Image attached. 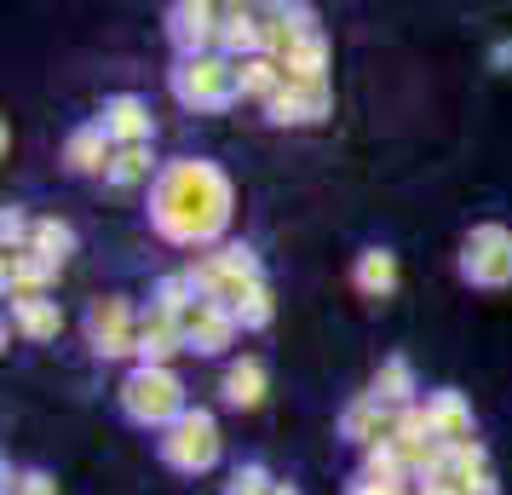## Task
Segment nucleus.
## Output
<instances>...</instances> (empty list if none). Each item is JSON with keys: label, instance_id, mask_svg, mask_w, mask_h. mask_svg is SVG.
I'll return each mask as SVG.
<instances>
[{"label": "nucleus", "instance_id": "f257e3e1", "mask_svg": "<svg viewBox=\"0 0 512 495\" xmlns=\"http://www.w3.org/2000/svg\"><path fill=\"white\" fill-rule=\"evenodd\" d=\"M150 225L167 242H179V248L213 242L231 225V179L213 162H202V156L167 162L156 173V185H150Z\"/></svg>", "mask_w": 512, "mask_h": 495}, {"label": "nucleus", "instance_id": "f03ea898", "mask_svg": "<svg viewBox=\"0 0 512 495\" xmlns=\"http://www.w3.org/2000/svg\"><path fill=\"white\" fill-rule=\"evenodd\" d=\"M121 415L133 426L167 432V426L185 415V386H179V375L173 369H133V375L121 380Z\"/></svg>", "mask_w": 512, "mask_h": 495}, {"label": "nucleus", "instance_id": "7ed1b4c3", "mask_svg": "<svg viewBox=\"0 0 512 495\" xmlns=\"http://www.w3.org/2000/svg\"><path fill=\"white\" fill-rule=\"evenodd\" d=\"M173 98L190 104V110H225L231 98H242V87H236V64L231 58H219V52L179 58V70H173Z\"/></svg>", "mask_w": 512, "mask_h": 495}, {"label": "nucleus", "instance_id": "20e7f679", "mask_svg": "<svg viewBox=\"0 0 512 495\" xmlns=\"http://www.w3.org/2000/svg\"><path fill=\"white\" fill-rule=\"evenodd\" d=\"M162 461L173 472H208L219 461V421H213L208 409H185L162 432Z\"/></svg>", "mask_w": 512, "mask_h": 495}, {"label": "nucleus", "instance_id": "39448f33", "mask_svg": "<svg viewBox=\"0 0 512 495\" xmlns=\"http://www.w3.org/2000/svg\"><path fill=\"white\" fill-rule=\"evenodd\" d=\"M461 277L472 288H507L512 283V231L507 225H478V231H466Z\"/></svg>", "mask_w": 512, "mask_h": 495}, {"label": "nucleus", "instance_id": "423d86ee", "mask_svg": "<svg viewBox=\"0 0 512 495\" xmlns=\"http://www.w3.org/2000/svg\"><path fill=\"white\" fill-rule=\"evenodd\" d=\"M87 346H93L98 357L139 352V323H133V306H127L121 294L93 300V311H87Z\"/></svg>", "mask_w": 512, "mask_h": 495}, {"label": "nucleus", "instance_id": "0eeeda50", "mask_svg": "<svg viewBox=\"0 0 512 495\" xmlns=\"http://www.w3.org/2000/svg\"><path fill=\"white\" fill-rule=\"evenodd\" d=\"M219 6H208V0H179L173 12H167V35H173V47H179V58H202V52L219 41Z\"/></svg>", "mask_w": 512, "mask_h": 495}, {"label": "nucleus", "instance_id": "6e6552de", "mask_svg": "<svg viewBox=\"0 0 512 495\" xmlns=\"http://www.w3.org/2000/svg\"><path fill=\"white\" fill-rule=\"evenodd\" d=\"M190 352L179 317L162 306H150V317H139V369H167V357Z\"/></svg>", "mask_w": 512, "mask_h": 495}, {"label": "nucleus", "instance_id": "1a4fd4ad", "mask_svg": "<svg viewBox=\"0 0 512 495\" xmlns=\"http://www.w3.org/2000/svg\"><path fill=\"white\" fill-rule=\"evenodd\" d=\"M179 329H185V346H190V352H225V346H231V334L242 329V323H236L225 306L196 300V306L179 317Z\"/></svg>", "mask_w": 512, "mask_h": 495}, {"label": "nucleus", "instance_id": "9d476101", "mask_svg": "<svg viewBox=\"0 0 512 495\" xmlns=\"http://www.w3.org/2000/svg\"><path fill=\"white\" fill-rule=\"evenodd\" d=\"M98 127L110 133V144L133 150V144L150 139V104H144V98H133V93L104 98V110H98Z\"/></svg>", "mask_w": 512, "mask_h": 495}, {"label": "nucleus", "instance_id": "9b49d317", "mask_svg": "<svg viewBox=\"0 0 512 495\" xmlns=\"http://www.w3.org/2000/svg\"><path fill=\"white\" fill-rule=\"evenodd\" d=\"M340 432H346L351 444L380 449V444H392V438H397V415L386 409V403L363 398V403H351L346 415H340Z\"/></svg>", "mask_w": 512, "mask_h": 495}, {"label": "nucleus", "instance_id": "f8f14e48", "mask_svg": "<svg viewBox=\"0 0 512 495\" xmlns=\"http://www.w3.org/2000/svg\"><path fill=\"white\" fill-rule=\"evenodd\" d=\"M426 421H432V438H438L443 449L472 444V409H466L461 392H432V403H426Z\"/></svg>", "mask_w": 512, "mask_h": 495}, {"label": "nucleus", "instance_id": "ddd939ff", "mask_svg": "<svg viewBox=\"0 0 512 495\" xmlns=\"http://www.w3.org/2000/svg\"><path fill=\"white\" fill-rule=\"evenodd\" d=\"M110 162H116V150H110V133H104L98 121L75 127L70 144H64V167H70V173H110Z\"/></svg>", "mask_w": 512, "mask_h": 495}, {"label": "nucleus", "instance_id": "4468645a", "mask_svg": "<svg viewBox=\"0 0 512 495\" xmlns=\"http://www.w3.org/2000/svg\"><path fill=\"white\" fill-rule=\"evenodd\" d=\"M351 283H357V294H363V300H386V294L397 288L392 248H363V254H357V271H351Z\"/></svg>", "mask_w": 512, "mask_h": 495}, {"label": "nucleus", "instance_id": "2eb2a0df", "mask_svg": "<svg viewBox=\"0 0 512 495\" xmlns=\"http://www.w3.org/2000/svg\"><path fill=\"white\" fill-rule=\"evenodd\" d=\"M374 403H386V409H409V398H415V369L403 363V357H386L380 369H374V392H369Z\"/></svg>", "mask_w": 512, "mask_h": 495}, {"label": "nucleus", "instance_id": "dca6fc26", "mask_svg": "<svg viewBox=\"0 0 512 495\" xmlns=\"http://www.w3.org/2000/svg\"><path fill=\"white\" fill-rule=\"evenodd\" d=\"M225 403L231 409H259L265 403V363L259 357H242L225 369Z\"/></svg>", "mask_w": 512, "mask_h": 495}, {"label": "nucleus", "instance_id": "f3484780", "mask_svg": "<svg viewBox=\"0 0 512 495\" xmlns=\"http://www.w3.org/2000/svg\"><path fill=\"white\" fill-rule=\"evenodd\" d=\"M52 277V265L47 260H35V254H6V294H12V306L18 300H41V288H47Z\"/></svg>", "mask_w": 512, "mask_h": 495}, {"label": "nucleus", "instance_id": "a211bd4d", "mask_svg": "<svg viewBox=\"0 0 512 495\" xmlns=\"http://www.w3.org/2000/svg\"><path fill=\"white\" fill-rule=\"evenodd\" d=\"M236 87H242V98H265V104H271V98L282 93V64L265 58V52H259V58H242V64H236Z\"/></svg>", "mask_w": 512, "mask_h": 495}, {"label": "nucleus", "instance_id": "6ab92c4d", "mask_svg": "<svg viewBox=\"0 0 512 495\" xmlns=\"http://www.w3.org/2000/svg\"><path fill=\"white\" fill-rule=\"evenodd\" d=\"M70 248H75V231L64 219H35V231H29V254L35 260H47L58 271V265L70 260Z\"/></svg>", "mask_w": 512, "mask_h": 495}, {"label": "nucleus", "instance_id": "aec40b11", "mask_svg": "<svg viewBox=\"0 0 512 495\" xmlns=\"http://www.w3.org/2000/svg\"><path fill=\"white\" fill-rule=\"evenodd\" d=\"M259 12H242V6H231L225 12V29H219V47L225 52H236V64L242 58H259Z\"/></svg>", "mask_w": 512, "mask_h": 495}, {"label": "nucleus", "instance_id": "412c9836", "mask_svg": "<svg viewBox=\"0 0 512 495\" xmlns=\"http://www.w3.org/2000/svg\"><path fill=\"white\" fill-rule=\"evenodd\" d=\"M323 70H328V41L323 35H305L300 52L282 64V81H328Z\"/></svg>", "mask_w": 512, "mask_h": 495}, {"label": "nucleus", "instance_id": "4be33fe9", "mask_svg": "<svg viewBox=\"0 0 512 495\" xmlns=\"http://www.w3.org/2000/svg\"><path fill=\"white\" fill-rule=\"evenodd\" d=\"M12 317H18V329H24L29 340H52V334H58V306H52V300H18Z\"/></svg>", "mask_w": 512, "mask_h": 495}, {"label": "nucleus", "instance_id": "5701e85b", "mask_svg": "<svg viewBox=\"0 0 512 495\" xmlns=\"http://www.w3.org/2000/svg\"><path fill=\"white\" fill-rule=\"evenodd\" d=\"M150 162H156V156H150V144L116 150V162H110V173H104V179H110V185H139V179H150Z\"/></svg>", "mask_w": 512, "mask_h": 495}, {"label": "nucleus", "instance_id": "b1692460", "mask_svg": "<svg viewBox=\"0 0 512 495\" xmlns=\"http://www.w3.org/2000/svg\"><path fill=\"white\" fill-rule=\"evenodd\" d=\"M231 317L242 323V329H265V323H271V288L254 283V288H248V294L231 306Z\"/></svg>", "mask_w": 512, "mask_h": 495}, {"label": "nucleus", "instance_id": "393cba45", "mask_svg": "<svg viewBox=\"0 0 512 495\" xmlns=\"http://www.w3.org/2000/svg\"><path fill=\"white\" fill-rule=\"evenodd\" d=\"M288 87L300 93L305 121H323V116H334V87H328V81H288Z\"/></svg>", "mask_w": 512, "mask_h": 495}, {"label": "nucleus", "instance_id": "a878e982", "mask_svg": "<svg viewBox=\"0 0 512 495\" xmlns=\"http://www.w3.org/2000/svg\"><path fill=\"white\" fill-rule=\"evenodd\" d=\"M271 490H277V484H271V472L265 467H242L231 478V495H271Z\"/></svg>", "mask_w": 512, "mask_h": 495}, {"label": "nucleus", "instance_id": "bb28decb", "mask_svg": "<svg viewBox=\"0 0 512 495\" xmlns=\"http://www.w3.org/2000/svg\"><path fill=\"white\" fill-rule=\"evenodd\" d=\"M12 495H58V484H52L47 472H24V478L12 484Z\"/></svg>", "mask_w": 512, "mask_h": 495}, {"label": "nucleus", "instance_id": "cd10ccee", "mask_svg": "<svg viewBox=\"0 0 512 495\" xmlns=\"http://www.w3.org/2000/svg\"><path fill=\"white\" fill-rule=\"evenodd\" d=\"M351 495H409V484H369V478H357Z\"/></svg>", "mask_w": 512, "mask_h": 495}, {"label": "nucleus", "instance_id": "c85d7f7f", "mask_svg": "<svg viewBox=\"0 0 512 495\" xmlns=\"http://www.w3.org/2000/svg\"><path fill=\"white\" fill-rule=\"evenodd\" d=\"M461 495H495V484H489V472H484V478H472V484H466Z\"/></svg>", "mask_w": 512, "mask_h": 495}, {"label": "nucleus", "instance_id": "c756f323", "mask_svg": "<svg viewBox=\"0 0 512 495\" xmlns=\"http://www.w3.org/2000/svg\"><path fill=\"white\" fill-rule=\"evenodd\" d=\"M495 64H512V41H501V47H495Z\"/></svg>", "mask_w": 512, "mask_h": 495}, {"label": "nucleus", "instance_id": "7c9ffc66", "mask_svg": "<svg viewBox=\"0 0 512 495\" xmlns=\"http://www.w3.org/2000/svg\"><path fill=\"white\" fill-rule=\"evenodd\" d=\"M271 495H300V490H294V484H277V490H271Z\"/></svg>", "mask_w": 512, "mask_h": 495}]
</instances>
